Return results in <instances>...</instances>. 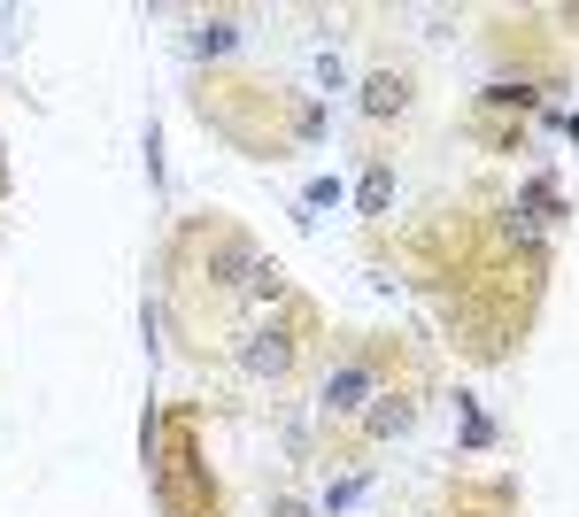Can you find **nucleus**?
Returning a JSON list of instances; mask_svg holds the SVG:
<instances>
[{
	"instance_id": "f257e3e1",
	"label": "nucleus",
	"mask_w": 579,
	"mask_h": 517,
	"mask_svg": "<svg viewBox=\"0 0 579 517\" xmlns=\"http://www.w3.org/2000/svg\"><path fill=\"white\" fill-rule=\"evenodd\" d=\"M371 402H379V364H364V356L333 364V371H324V386H317V409H324V417H364Z\"/></svg>"
},
{
	"instance_id": "f03ea898",
	"label": "nucleus",
	"mask_w": 579,
	"mask_h": 517,
	"mask_svg": "<svg viewBox=\"0 0 579 517\" xmlns=\"http://www.w3.org/2000/svg\"><path fill=\"white\" fill-rule=\"evenodd\" d=\"M209 271H217V286H256L263 255L247 247V239H217V247H209Z\"/></svg>"
},
{
	"instance_id": "7ed1b4c3",
	"label": "nucleus",
	"mask_w": 579,
	"mask_h": 517,
	"mask_svg": "<svg viewBox=\"0 0 579 517\" xmlns=\"http://www.w3.org/2000/svg\"><path fill=\"white\" fill-rule=\"evenodd\" d=\"M239 364L256 371V379H279V371L294 364V348H286V332H256V340L239 348Z\"/></svg>"
},
{
	"instance_id": "20e7f679",
	"label": "nucleus",
	"mask_w": 579,
	"mask_h": 517,
	"mask_svg": "<svg viewBox=\"0 0 579 517\" xmlns=\"http://www.w3.org/2000/svg\"><path fill=\"white\" fill-rule=\"evenodd\" d=\"M409 417H418V409H409L402 394H379V402L364 409V433H371V441H402V433H409Z\"/></svg>"
},
{
	"instance_id": "39448f33",
	"label": "nucleus",
	"mask_w": 579,
	"mask_h": 517,
	"mask_svg": "<svg viewBox=\"0 0 579 517\" xmlns=\"http://www.w3.org/2000/svg\"><path fill=\"white\" fill-rule=\"evenodd\" d=\"M402 101H409V85H402L394 70L364 77V116H402Z\"/></svg>"
},
{
	"instance_id": "423d86ee",
	"label": "nucleus",
	"mask_w": 579,
	"mask_h": 517,
	"mask_svg": "<svg viewBox=\"0 0 579 517\" xmlns=\"http://www.w3.org/2000/svg\"><path fill=\"white\" fill-rule=\"evenodd\" d=\"M186 47H194L201 62H209V54H232V47H239V24H232V16H209V24H194Z\"/></svg>"
},
{
	"instance_id": "0eeeda50",
	"label": "nucleus",
	"mask_w": 579,
	"mask_h": 517,
	"mask_svg": "<svg viewBox=\"0 0 579 517\" xmlns=\"http://www.w3.org/2000/svg\"><path fill=\"white\" fill-rule=\"evenodd\" d=\"M518 209H526V217H541V224H556V217H564L556 179H526V186H518Z\"/></svg>"
},
{
	"instance_id": "6e6552de",
	"label": "nucleus",
	"mask_w": 579,
	"mask_h": 517,
	"mask_svg": "<svg viewBox=\"0 0 579 517\" xmlns=\"http://www.w3.org/2000/svg\"><path fill=\"white\" fill-rule=\"evenodd\" d=\"M386 201H394V170L371 162V170H364V186H356V209H364V217H386Z\"/></svg>"
},
{
	"instance_id": "1a4fd4ad",
	"label": "nucleus",
	"mask_w": 579,
	"mask_h": 517,
	"mask_svg": "<svg viewBox=\"0 0 579 517\" xmlns=\"http://www.w3.org/2000/svg\"><path fill=\"white\" fill-rule=\"evenodd\" d=\"M479 101H486V109H533L541 94H533V85H526V77H494V85H486V94H479Z\"/></svg>"
},
{
	"instance_id": "9d476101",
	"label": "nucleus",
	"mask_w": 579,
	"mask_h": 517,
	"mask_svg": "<svg viewBox=\"0 0 579 517\" xmlns=\"http://www.w3.org/2000/svg\"><path fill=\"white\" fill-rule=\"evenodd\" d=\"M364 494H371V479L356 471V479H333V487H324V502H317V509H324V517H341V509H356Z\"/></svg>"
},
{
	"instance_id": "9b49d317",
	"label": "nucleus",
	"mask_w": 579,
	"mask_h": 517,
	"mask_svg": "<svg viewBox=\"0 0 579 517\" xmlns=\"http://www.w3.org/2000/svg\"><path fill=\"white\" fill-rule=\"evenodd\" d=\"M456 409H464V441H471V448H486V441H494V424L479 417V402H471V394H456Z\"/></svg>"
},
{
	"instance_id": "f8f14e48",
	"label": "nucleus",
	"mask_w": 579,
	"mask_h": 517,
	"mask_svg": "<svg viewBox=\"0 0 579 517\" xmlns=\"http://www.w3.org/2000/svg\"><path fill=\"white\" fill-rule=\"evenodd\" d=\"M503 232H510V239H526V247H541V217H526V209H510V217H503Z\"/></svg>"
},
{
	"instance_id": "ddd939ff",
	"label": "nucleus",
	"mask_w": 579,
	"mask_h": 517,
	"mask_svg": "<svg viewBox=\"0 0 579 517\" xmlns=\"http://www.w3.org/2000/svg\"><path fill=\"white\" fill-rule=\"evenodd\" d=\"M341 201V179H309V194H301V209H333Z\"/></svg>"
},
{
	"instance_id": "4468645a",
	"label": "nucleus",
	"mask_w": 579,
	"mask_h": 517,
	"mask_svg": "<svg viewBox=\"0 0 579 517\" xmlns=\"http://www.w3.org/2000/svg\"><path fill=\"white\" fill-rule=\"evenodd\" d=\"M271 517H317V509H309V502H279Z\"/></svg>"
}]
</instances>
